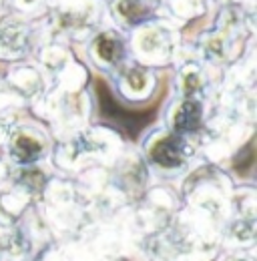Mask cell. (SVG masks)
Wrapping results in <instances>:
<instances>
[{
  "label": "cell",
  "mask_w": 257,
  "mask_h": 261,
  "mask_svg": "<svg viewBox=\"0 0 257 261\" xmlns=\"http://www.w3.org/2000/svg\"><path fill=\"white\" fill-rule=\"evenodd\" d=\"M125 38L119 31H102L93 38L91 44V57L95 63L107 68H117L125 59Z\"/></svg>",
  "instance_id": "7a4b0ae2"
},
{
  "label": "cell",
  "mask_w": 257,
  "mask_h": 261,
  "mask_svg": "<svg viewBox=\"0 0 257 261\" xmlns=\"http://www.w3.org/2000/svg\"><path fill=\"white\" fill-rule=\"evenodd\" d=\"M44 141L40 135L29 129H18L10 141V155L16 163L31 165L44 155Z\"/></svg>",
  "instance_id": "277c9868"
},
{
  "label": "cell",
  "mask_w": 257,
  "mask_h": 261,
  "mask_svg": "<svg viewBox=\"0 0 257 261\" xmlns=\"http://www.w3.org/2000/svg\"><path fill=\"white\" fill-rule=\"evenodd\" d=\"M187 155H189V147L185 139L175 133H165L163 137L155 139L149 145V159L159 169L167 171L179 169L187 161Z\"/></svg>",
  "instance_id": "6da1fadb"
},
{
  "label": "cell",
  "mask_w": 257,
  "mask_h": 261,
  "mask_svg": "<svg viewBox=\"0 0 257 261\" xmlns=\"http://www.w3.org/2000/svg\"><path fill=\"white\" fill-rule=\"evenodd\" d=\"M201 123H203V105L199 98L185 97L183 100H179V105L171 113V127L175 135L185 137L199 129Z\"/></svg>",
  "instance_id": "3957f363"
},
{
  "label": "cell",
  "mask_w": 257,
  "mask_h": 261,
  "mask_svg": "<svg viewBox=\"0 0 257 261\" xmlns=\"http://www.w3.org/2000/svg\"><path fill=\"white\" fill-rule=\"evenodd\" d=\"M121 87L125 89L127 95L143 97L153 87V74L145 66H139V65L125 66L123 72H121Z\"/></svg>",
  "instance_id": "5b68a950"
}]
</instances>
